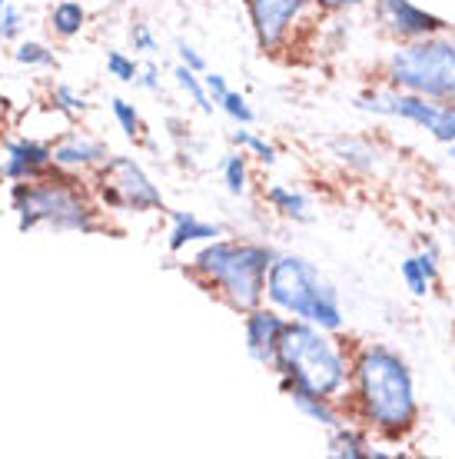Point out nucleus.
Returning a JSON list of instances; mask_svg holds the SVG:
<instances>
[{
  "label": "nucleus",
  "mask_w": 455,
  "mask_h": 459,
  "mask_svg": "<svg viewBox=\"0 0 455 459\" xmlns=\"http://www.w3.org/2000/svg\"><path fill=\"white\" fill-rule=\"evenodd\" d=\"M330 153L336 157L339 163L346 167H353V170H363V173H373L382 163V153H379L369 140H359V137H336L330 140Z\"/></svg>",
  "instance_id": "obj_17"
},
{
  "label": "nucleus",
  "mask_w": 455,
  "mask_h": 459,
  "mask_svg": "<svg viewBox=\"0 0 455 459\" xmlns=\"http://www.w3.org/2000/svg\"><path fill=\"white\" fill-rule=\"evenodd\" d=\"M176 57H180L183 67L196 70V74H206V60H203V54H200L196 47L186 44V40H176Z\"/></svg>",
  "instance_id": "obj_32"
},
{
  "label": "nucleus",
  "mask_w": 455,
  "mask_h": 459,
  "mask_svg": "<svg viewBox=\"0 0 455 459\" xmlns=\"http://www.w3.org/2000/svg\"><path fill=\"white\" fill-rule=\"evenodd\" d=\"M87 186L103 213H159V210H167V196L159 184L130 153H110L87 177Z\"/></svg>",
  "instance_id": "obj_6"
},
{
  "label": "nucleus",
  "mask_w": 455,
  "mask_h": 459,
  "mask_svg": "<svg viewBox=\"0 0 455 459\" xmlns=\"http://www.w3.org/2000/svg\"><path fill=\"white\" fill-rule=\"evenodd\" d=\"M11 213L21 233L54 230V233H80L93 237L107 230V213L97 207L83 177L50 170L37 180H21L7 190Z\"/></svg>",
  "instance_id": "obj_1"
},
{
  "label": "nucleus",
  "mask_w": 455,
  "mask_h": 459,
  "mask_svg": "<svg viewBox=\"0 0 455 459\" xmlns=\"http://www.w3.org/2000/svg\"><path fill=\"white\" fill-rule=\"evenodd\" d=\"M359 110L365 114H379V117H402V120H409V124L422 126V130H429L435 140H442V143H452L455 140V107H445V104H429L422 93H363L359 100H356Z\"/></svg>",
  "instance_id": "obj_8"
},
{
  "label": "nucleus",
  "mask_w": 455,
  "mask_h": 459,
  "mask_svg": "<svg viewBox=\"0 0 455 459\" xmlns=\"http://www.w3.org/2000/svg\"><path fill=\"white\" fill-rule=\"evenodd\" d=\"M13 60L27 70H50L57 67V50L54 47H47L44 40H17L13 44Z\"/></svg>",
  "instance_id": "obj_21"
},
{
  "label": "nucleus",
  "mask_w": 455,
  "mask_h": 459,
  "mask_svg": "<svg viewBox=\"0 0 455 459\" xmlns=\"http://www.w3.org/2000/svg\"><path fill=\"white\" fill-rule=\"evenodd\" d=\"M270 369L279 373L283 390H306L313 396L336 400L349 386L353 359L332 340L330 330H319L303 320H286Z\"/></svg>",
  "instance_id": "obj_3"
},
{
  "label": "nucleus",
  "mask_w": 455,
  "mask_h": 459,
  "mask_svg": "<svg viewBox=\"0 0 455 459\" xmlns=\"http://www.w3.org/2000/svg\"><path fill=\"white\" fill-rule=\"evenodd\" d=\"M27 30V13L17 7V4H7V11L0 17V40H7V44H17Z\"/></svg>",
  "instance_id": "obj_29"
},
{
  "label": "nucleus",
  "mask_w": 455,
  "mask_h": 459,
  "mask_svg": "<svg viewBox=\"0 0 455 459\" xmlns=\"http://www.w3.org/2000/svg\"><path fill=\"white\" fill-rule=\"evenodd\" d=\"M90 23V13L80 0H57L50 11H47V27L57 40H73L87 30Z\"/></svg>",
  "instance_id": "obj_15"
},
{
  "label": "nucleus",
  "mask_w": 455,
  "mask_h": 459,
  "mask_svg": "<svg viewBox=\"0 0 455 459\" xmlns=\"http://www.w3.org/2000/svg\"><path fill=\"white\" fill-rule=\"evenodd\" d=\"M376 11H379V21L386 23L392 34L412 37V40L439 34V30L445 27L435 13H425L422 7H416L412 0H379Z\"/></svg>",
  "instance_id": "obj_13"
},
{
  "label": "nucleus",
  "mask_w": 455,
  "mask_h": 459,
  "mask_svg": "<svg viewBox=\"0 0 455 459\" xmlns=\"http://www.w3.org/2000/svg\"><path fill=\"white\" fill-rule=\"evenodd\" d=\"M283 393L293 400V406H296L299 413L306 416V420H313V423L326 426V429H336V426L346 423L342 413L332 406V400H326V396H313V393H306V390H283Z\"/></svg>",
  "instance_id": "obj_19"
},
{
  "label": "nucleus",
  "mask_w": 455,
  "mask_h": 459,
  "mask_svg": "<svg viewBox=\"0 0 455 459\" xmlns=\"http://www.w3.org/2000/svg\"><path fill=\"white\" fill-rule=\"evenodd\" d=\"M223 237V227L219 223H210V220H200L190 210H173L170 213V250L180 253L186 250L190 243H210Z\"/></svg>",
  "instance_id": "obj_14"
},
{
  "label": "nucleus",
  "mask_w": 455,
  "mask_h": 459,
  "mask_svg": "<svg viewBox=\"0 0 455 459\" xmlns=\"http://www.w3.org/2000/svg\"><path fill=\"white\" fill-rule=\"evenodd\" d=\"M389 81L399 91L455 100V44L439 37H419L416 44L399 47L389 60Z\"/></svg>",
  "instance_id": "obj_7"
},
{
  "label": "nucleus",
  "mask_w": 455,
  "mask_h": 459,
  "mask_svg": "<svg viewBox=\"0 0 455 459\" xmlns=\"http://www.w3.org/2000/svg\"><path fill=\"white\" fill-rule=\"evenodd\" d=\"M140 74V60L124 54V50H107V77H114L116 83H133Z\"/></svg>",
  "instance_id": "obj_26"
},
{
  "label": "nucleus",
  "mask_w": 455,
  "mask_h": 459,
  "mask_svg": "<svg viewBox=\"0 0 455 459\" xmlns=\"http://www.w3.org/2000/svg\"><path fill=\"white\" fill-rule=\"evenodd\" d=\"M402 280L409 283V290L416 293V297H425V293H429V280H433V276L422 270L419 256H409V260L402 264Z\"/></svg>",
  "instance_id": "obj_30"
},
{
  "label": "nucleus",
  "mask_w": 455,
  "mask_h": 459,
  "mask_svg": "<svg viewBox=\"0 0 455 459\" xmlns=\"http://www.w3.org/2000/svg\"><path fill=\"white\" fill-rule=\"evenodd\" d=\"M266 204H270L276 213H283L286 220H296V223H309V220H313V204H309V196L289 184L270 186V190H266Z\"/></svg>",
  "instance_id": "obj_18"
},
{
  "label": "nucleus",
  "mask_w": 455,
  "mask_h": 459,
  "mask_svg": "<svg viewBox=\"0 0 455 459\" xmlns=\"http://www.w3.org/2000/svg\"><path fill=\"white\" fill-rule=\"evenodd\" d=\"M54 170V153L50 143L37 137H11L0 143V180L4 184H21L37 180Z\"/></svg>",
  "instance_id": "obj_10"
},
{
  "label": "nucleus",
  "mask_w": 455,
  "mask_h": 459,
  "mask_svg": "<svg viewBox=\"0 0 455 459\" xmlns=\"http://www.w3.org/2000/svg\"><path fill=\"white\" fill-rule=\"evenodd\" d=\"M50 153H54V170L73 173V177H83V180H87V177L110 157V147H107V140L93 137L87 130H64V134L50 143Z\"/></svg>",
  "instance_id": "obj_11"
},
{
  "label": "nucleus",
  "mask_w": 455,
  "mask_h": 459,
  "mask_svg": "<svg viewBox=\"0 0 455 459\" xmlns=\"http://www.w3.org/2000/svg\"><path fill=\"white\" fill-rule=\"evenodd\" d=\"M133 87H140V91H147V93H159V91H163V81H159V67L153 64V60L140 64V74H137V81H133Z\"/></svg>",
  "instance_id": "obj_31"
},
{
  "label": "nucleus",
  "mask_w": 455,
  "mask_h": 459,
  "mask_svg": "<svg viewBox=\"0 0 455 459\" xmlns=\"http://www.w3.org/2000/svg\"><path fill=\"white\" fill-rule=\"evenodd\" d=\"M203 87H206V93H210V100H213V107L227 97V91H229V83H227V77L223 74H217V70H206L203 74Z\"/></svg>",
  "instance_id": "obj_33"
},
{
  "label": "nucleus",
  "mask_w": 455,
  "mask_h": 459,
  "mask_svg": "<svg viewBox=\"0 0 455 459\" xmlns=\"http://www.w3.org/2000/svg\"><path fill=\"white\" fill-rule=\"evenodd\" d=\"M353 400L356 410L379 433H406L416 423V386L406 359L389 346H363L353 359Z\"/></svg>",
  "instance_id": "obj_2"
},
{
  "label": "nucleus",
  "mask_w": 455,
  "mask_h": 459,
  "mask_svg": "<svg viewBox=\"0 0 455 459\" xmlns=\"http://www.w3.org/2000/svg\"><path fill=\"white\" fill-rule=\"evenodd\" d=\"M309 4L313 0H246V13H250L260 50L276 54L279 47H286L293 27L299 23V17H303Z\"/></svg>",
  "instance_id": "obj_9"
},
{
  "label": "nucleus",
  "mask_w": 455,
  "mask_h": 459,
  "mask_svg": "<svg viewBox=\"0 0 455 459\" xmlns=\"http://www.w3.org/2000/svg\"><path fill=\"white\" fill-rule=\"evenodd\" d=\"M313 4L322 7V11H353V7H359L365 0H313Z\"/></svg>",
  "instance_id": "obj_34"
},
{
  "label": "nucleus",
  "mask_w": 455,
  "mask_h": 459,
  "mask_svg": "<svg viewBox=\"0 0 455 459\" xmlns=\"http://www.w3.org/2000/svg\"><path fill=\"white\" fill-rule=\"evenodd\" d=\"M286 313H279L276 307H253L246 310V320H243V340H246V353L260 363V367H273L276 346H279V336L286 330Z\"/></svg>",
  "instance_id": "obj_12"
},
{
  "label": "nucleus",
  "mask_w": 455,
  "mask_h": 459,
  "mask_svg": "<svg viewBox=\"0 0 455 459\" xmlns=\"http://www.w3.org/2000/svg\"><path fill=\"white\" fill-rule=\"evenodd\" d=\"M7 4H11V0H0V17H4V11H7Z\"/></svg>",
  "instance_id": "obj_35"
},
{
  "label": "nucleus",
  "mask_w": 455,
  "mask_h": 459,
  "mask_svg": "<svg viewBox=\"0 0 455 459\" xmlns=\"http://www.w3.org/2000/svg\"><path fill=\"white\" fill-rule=\"evenodd\" d=\"M47 104L50 110L60 117H67V120H80V117L90 114V104H87V97L77 91V87H70V83H54L50 93H47Z\"/></svg>",
  "instance_id": "obj_20"
},
{
  "label": "nucleus",
  "mask_w": 455,
  "mask_h": 459,
  "mask_svg": "<svg viewBox=\"0 0 455 459\" xmlns=\"http://www.w3.org/2000/svg\"><path fill=\"white\" fill-rule=\"evenodd\" d=\"M270 307L286 313L289 320L313 323L319 330H342V303L339 293L326 276L319 273L316 264L296 253H276L266 270V293Z\"/></svg>",
  "instance_id": "obj_5"
},
{
  "label": "nucleus",
  "mask_w": 455,
  "mask_h": 459,
  "mask_svg": "<svg viewBox=\"0 0 455 459\" xmlns=\"http://www.w3.org/2000/svg\"><path fill=\"white\" fill-rule=\"evenodd\" d=\"M449 157H452V160H455V140H452V150H449Z\"/></svg>",
  "instance_id": "obj_36"
},
{
  "label": "nucleus",
  "mask_w": 455,
  "mask_h": 459,
  "mask_svg": "<svg viewBox=\"0 0 455 459\" xmlns=\"http://www.w3.org/2000/svg\"><path fill=\"white\" fill-rule=\"evenodd\" d=\"M219 170H223V186H227V194H233V196L246 194L250 173H246V153H243V150H239V153H227Z\"/></svg>",
  "instance_id": "obj_24"
},
{
  "label": "nucleus",
  "mask_w": 455,
  "mask_h": 459,
  "mask_svg": "<svg viewBox=\"0 0 455 459\" xmlns=\"http://www.w3.org/2000/svg\"><path fill=\"white\" fill-rule=\"evenodd\" d=\"M173 83H176L203 114H213V100H210V93H206V87H203V77H200L196 70L176 64V67H173Z\"/></svg>",
  "instance_id": "obj_22"
},
{
  "label": "nucleus",
  "mask_w": 455,
  "mask_h": 459,
  "mask_svg": "<svg viewBox=\"0 0 455 459\" xmlns=\"http://www.w3.org/2000/svg\"><path fill=\"white\" fill-rule=\"evenodd\" d=\"M110 114H114V120L124 137H130V140L143 137V117H140L133 100H126V97H110Z\"/></svg>",
  "instance_id": "obj_23"
},
{
  "label": "nucleus",
  "mask_w": 455,
  "mask_h": 459,
  "mask_svg": "<svg viewBox=\"0 0 455 459\" xmlns=\"http://www.w3.org/2000/svg\"><path fill=\"white\" fill-rule=\"evenodd\" d=\"M126 37H130V47H133V54L153 57V54L159 50V37L153 34V27H150L147 21H133V23H130Z\"/></svg>",
  "instance_id": "obj_28"
},
{
  "label": "nucleus",
  "mask_w": 455,
  "mask_h": 459,
  "mask_svg": "<svg viewBox=\"0 0 455 459\" xmlns=\"http://www.w3.org/2000/svg\"><path fill=\"white\" fill-rule=\"evenodd\" d=\"M217 107L229 117V120H233V124H239V126H250L253 120H256L250 100H246V97H243L239 91H227V97H223Z\"/></svg>",
  "instance_id": "obj_27"
},
{
  "label": "nucleus",
  "mask_w": 455,
  "mask_h": 459,
  "mask_svg": "<svg viewBox=\"0 0 455 459\" xmlns=\"http://www.w3.org/2000/svg\"><path fill=\"white\" fill-rule=\"evenodd\" d=\"M276 253L262 243L246 240H210L190 260V273L213 287L233 310L246 313L262 303L266 293V270Z\"/></svg>",
  "instance_id": "obj_4"
},
{
  "label": "nucleus",
  "mask_w": 455,
  "mask_h": 459,
  "mask_svg": "<svg viewBox=\"0 0 455 459\" xmlns=\"http://www.w3.org/2000/svg\"><path fill=\"white\" fill-rule=\"evenodd\" d=\"M326 453L336 459H373V456H386V453H379V449H373V443H369V437L365 433H359V429H353L349 423L336 426V429H330V439H326Z\"/></svg>",
  "instance_id": "obj_16"
},
{
  "label": "nucleus",
  "mask_w": 455,
  "mask_h": 459,
  "mask_svg": "<svg viewBox=\"0 0 455 459\" xmlns=\"http://www.w3.org/2000/svg\"><path fill=\"white\" fill-rule=\"evenodd\" d=\"M229 140L236 143L239 150H246V153H253L260 163H266V167H273L276 160H279V150L270 143V140L256 137V134H250V130H233L229 134Z\"/></svg>",
  "instance_id": "obj_25"
}]
</instances>
